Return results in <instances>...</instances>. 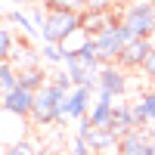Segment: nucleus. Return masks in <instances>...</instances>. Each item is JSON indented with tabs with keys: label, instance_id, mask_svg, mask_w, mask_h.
I'll list each match as a JSON object with an SVG mask.
<instances>
[{
	"label": "nucleus",
	"instance_id": "f257e3e1",
	"mask_svg": "<svg viewBox=\"0 0 155 155\" xmlns=\"http://www.w3.org/2000/svg\"><path fill=\"white\" fill-rule=\"evenodd\" d=\"M65 99H68V90H65V87L47 81V84L34 93L31 118H34L37 124H62V121H68V118H65Z\"/></svg>",
	"mask_w": 155,
	"mask_h": 155
},
{
	"label": "nucleus",
	"instance_id": "f03ea898",
	"mask_svg": "<svg viewBox=\"0 0 155 155\" xmlns=\"http://www.w3.org/2000/svg\"><path fill=\"white\" fill-rule=\"evenodd\" d=\"M121 31L127 37V44L137 37H152V25H155V3L152 0H130L121 9Z\"/></svg>",
	"mask_w": 155,
	"mask_h": 155
},
{
	"label": "nucleus",
	"instance_id": "7ed1b4c3",
	"mask_svg": "<svg viewBox=\"0 0 155 155\" xmlns=\"http://www.w3.org/2000/svg\"><path fill=\"white\" fill-rule=\"evenodd\" d=\"M84 28V16L78 9H50L47 12V25L41 31V41H53V44H65L74 31Z\"/></svg>",
	"mask_w": 155,
	"mask_h": 155
},
{
	"label": "nucleus",
	"instance_id": "20e7f679",
	"mask_svg": "<svg viewBox=\"0 0 155 155\" xmlns=\"http://www.w3.org/2000/svg\"><path fill=\"white\" fill-rule=\"evenodd\" d=\"M93 37H96V50H99L102 65H106V62H118L121 50L127 47V37H124V31H121V25H118V22L106 25V28H102L99 34H93Z\"/></svg>",
	"mask_w": 155,
	"mask_h": 155
},
{
	"label": "nucleus",
	"instance_id": "39448f33",
	"mask_svg": "<svg viewBox=\"0 0 155 155\" xmlns=\"http://www.w3.org/2000/svg\"><path fill=\"white\" fill-rule=\"evenodd\" d=\"M62 68H65V74L71 78V84H74V87H90V90H96V87H99V71H96V68H90L87 62L74 53V50H65Z\"/></svg>",
	"mask_w": 155,
	"mask_h": 155
},
{
	"label": "nucleus",
	"instance_id": "423d86ee",
	"mask_svg": "<svg viewBox=\"0 0 155 155\" xmlns=\"http://www.w3.org/2000/svg\"><path fill=\"white\" fill-rule=\"evenodd\" d=\"M152 50H155V41H152V37H137V41H130V44L121 50L118 65L127 68V71H137V68L146 65V59H149Z\"/></svg>",
	"mask_w": 155,
	"mask_h": 155
},
{
	"label": "nucleus",
	"instance_id": "0eeeda50",
	"mask_svg": "<svg viewBox=\"0 0 155 155\" xmlns=\"http://www.w3.org/2000/svg\"><path fill=\"white\" fill-rule=\"evenodd\" d=\"M96 90H106L115 99H121L127 93V68H121L118 62H106L99 68V87Z\"/></svg>",
	"mask_w": 155,
	"mask_h": 155
},
{
	"label": "nucleus",
	"instance_id": "6e6552de",
	"mask_svg": "<svg viewBox=\"0 0 155 155\" xmlns=\"http://www.w3.org/2000/svg\"><path fill=\"white\" fill-rule=\"evenodd\" d=\"M0 109L6 115H16V118H31V109H34V93L25 87H16L9 93L0 96Z\"/></svg>",
	"mask_w": 155,
	"mask_h": 155
},
{
	"label": "nucleus",
	"instance_id": "1a4fd4ad",
	"mask_svg": "<svg viewBox=\"0 0 155 155\" xmlns=\"http://www.w3.org/2000/svg\"><path fill=\"white\" fill-rule=\"evenodd\" d=\"M90 102H93V90L90 87H71L68 90V99H65V118L68 121H81L90 115Z\"/></svg>",
	"mask_w": 155,
	"mask_h": 155
},
{
	"label": "nucleus",
	"instance_id": "9d476101",
	"mask_svg": "<svg viewBox=\"0 0 155 155\" xmlns=\"http://www.w3.org/2000/svg\"><path fill=\"white\" fill-rule=\"evenodd\" d=\"M93 155H118V146H121V137L112 130V127H93L87 137Z\"/></svg>",
	"mask_w": 155,
	"mask_h": 155
},
{
	"label": "nucleus",
	"instance_id": "9b49d317",
	"mask_svg": "<svg viewBox=\"0 0 155 155\" xmlns=\"http://www.w3.org/2000/svg\"><path fill=\"white\" fill-rule=\"evenodd\" d=\"M115 96L106 90H96V102L90 109V124L93 127H112V115H115Z\"/></svg>",
	"mask_w": 155,
	"mask_h": 155
},
{
	"label": "nucleus",
	"instance_id": "f8f14e48",
	"mask_svg": "<svg viewBox=\"0 0 155 155\" xmlns=\"http://www.w3.org/2000/svg\"><path fill=\"white\" fill-rule=\"evenodd\" d=\"M118 155H152V146H149V134L146 130H130L121 137V146H118Z\"/></svg>",
	"mask_w": 155,
	"mask_h": 155
},
{
	"label": "nucleus",
	"instance_id": "ddd939ff",
	"mask_svg": "<svg viewBox=\"0 0 155 155\" xmlns=\"http://www.w3.org/2000/svg\"><path fill=\"white\" fill-rule=\"evenodd\" d=\"M130 109H134V118H137L140 127L155 124V87L146 90V93H140V99L130 102Z\"/></svg>",
	"mask_w": 155,
	"mask_h": 155
},
{
	"label": "nucleus",
	"instance_id": "4468645a",
	"mask_svg": "<svg viewBox=\"0 0 155 155\" xmlns=\"http://www.w3.org/2000/svg\"><path fill=\"white\" fill-rule=\"evenodd\" d=\"M137 118H134V109H130V102H118L115 106V115H112V130L118 134V137H124V134H130V130H137Z\"/></svg>",
	"mask_w": 155,
	"mask_h": 155
},
{
	"label": "nucleus",
	"instance_id": "2eb2a0df",
	"mask_svg": "<svg viewBox=\"0 0 155 155\" xmlns=\"http://www.w3.org/2000/svg\"><path fill=\"white\" fill-rule=\"evenodd\" d=\"M9 62H12V65H16L19 71H22V68L41 65V53H34V50L25 44V41H16V47H12V53H9Z\"/></svg>",
	"mask_w": 155,
	"mask_h": 155
},
{
	"label": "nucleus",
	"instance_id": "dca6fc26",
	"mask_svg": "<svg viewBox=\"0 0 155 155\" xmlns=\"http://www.w3.org/2000/svg\"><path fill=\"white\" fill-rule=\"evenodd\" d=\"M47 81H50V74H44L41 65H31V68H22V71H19V87L31 90V93H37Z\"/></svg>",
	"mask_w": 155,
	"mask_h": 155
},
{
	"label": "nucleus",
	"instance_id": "f3484780",
	"mask_svg": "<svg viewBox=\"0 0 155 155\" xmlns=\"http://www.w3.org/2000/svg\"><path fill=\"white\" fill-rule=\"evenodd\" d=\"M9 25H16V28L25 34V37H41V31H37V25H34V19L28 16V9H16V6H12L9 9Z\"/></svg>",
	"mask_w": 155,
	"mask_h": 155
},
{
	"label": "nucleus",
	"instance_id": "a211bd4d",
	"mask_svg": "<svg viewBox=\"0 0 155 155\" xmlns=\"http://www.w3.org/2000/svg\"><path fill=\"white\" fill-rule=\"evenodd\" d=\"M16 87H19V68L12 65L9 59H3L0 62V96L9 93V90H16Z\"/></svg>",
	"mask_w": 155,
	"mask_h": 155
},
{
	"label": "nucleus",
	"instance_id": "6ab92c4d",
	"mask_svg": "<svg viewBox=\"0 0 155 155\" xmlns=\"http://www.w3.org/2000/svg\"><path fill=\"white\" fill-rule=\"evenodd\" d=\"M41 62L47 65H62V59H65V47L62 44H53V41H41Z\"/></svg>",
	"mask_w": 155,
	"mask_h": 155
},
{
	"label": "nucleus",
	"instance_id": "aec40b11",
	"mask_svg": "<svg viewBox=\"0 0 155 155\" xmlns=\"http://www.w3.org/2000/svg\"><path fill=\"white\" fill-rule=\"evenodd\" d=\"M16 41H19V37H12L9 25L0 22V59H9V53H12V47H16Z\"/></svg>",
	"mask_w": 155,
	"mask_h": 155
},
{
	"label": "nucleus",
	"instance_id": "412c9836",
	"mask_svg": "<svg viewBox=\"0 0 155 155\" xmlns=\"http://www.w3.org/2000/svg\"><path fill=\"white\" fill-rule=\"evenodd\" d=\"M47 12H50V9H44V6H37V3H31V6H28V16L34 19V25H37V31H44V25H47Z\"/></svg>",
	"mask_w": 155,
	"mask_h": 155
},
{
	"label": "nucleus",
	"instance_id": "4be33fe9",
	"mask_svg": "<svg viewBox=\"0 0 155 155\" xmlns=\"http://www.w3.org/2000/svg\"><path fill=\"white\" fill-rule=\"evenodd\" d=\"M6 155H34V146L28 143V140H16V143L6 149Z\"/></svg>",
	"mask_w": 155,
	"mask_h": 155
},
{
	"label": "nucleus",
	"instance_id": "5701e85b",
	"mask_svg": "<svg viewBox=\"0 0 155 155\" xmlns=\"http://www.w3.org/2000/svg\"><path fill=\"white\" fill-rule=\"evenodd\" d=\"M71 155H93V149H90V143L84 137H74L71 140Z\"/></svg>",
	"mask_w": 155,
	"mask_h": 155
},
{
	"label": "nucleus",
	"instance_id": "b1692460",
	"mask_svg": "<svg viewBox=\"0 0 155 155\" xmlns=\"http://www.w3.org/2000/svg\"><path fill=\"white\" fill-rule=\"evenodd\" d=\"M84 3H90V0H50V9H78Z\"/></svg>",
	"mask_w": 155,
	"mask_h": 155
},
{
	"label": "nucleus",
	"instance_id": "393cba45",
	"mask_svg": "<svg viewBox=\"0 0 155 155\" xmlns=\"http://www.w3.org/2000/svg\"><path fill=\"white\" fill-rule=\"evenodd\" d=\"M90 130H93V124H90V115H87V118H81V121H78V130H74V137H90Z\"/></svg>",
	"mask_w": 155,
	"mask_h": 155
},
{
	"label": "nucleus",
	"instance_id": "a878e982",
	"mask_svg": "<svg viewBox=\"0 0 155 155\" xmlns=\"http://www.w3.org/2000/svg\"><path fill=\"white\" fill-rule=\"evenodd\" d=\"M143 71H146V78H152V81H155V50L149 53V59H146V65H143Z\"/></svg>",
	"mask_w": 155,
	"mask_h": 155
},
{
	"label": "nucleus",
	"instance_id": "bb28decb",
	"mask_svg": "<svg viewBox=\"0 0 155 155\" xmlns=\"http://www.w3.org/2000/svg\"><path fill=\"white\" fill-rule=\"evenodd\" d=\"M9 3H16V6H31L34 0H9Z\"/></svg>",
	"mask_w": 155,
	"mask_h": 155
},
{
	"label": "nucleus",
	"instance_id": "cd10ccee",
	"mask_svg": "<svg viewBox=\"0 0 155 155\" xmlns=\"http://www.w3.org/2000/svg\"><path fill=\"white\" fill-rule=\"evenodd\" d=\"M149 146H152V155H155V137H149Z\"/></svg>",
	"mask_w": 155,
	"mask_h": 155
},
{
	"label": "nucleus",
	"instance_id": "c85d7f7f",
	"mask_svg": "<svg viewBox=\"0 0 155 155\" xmlns=\"http://www.w3.org/2000/svg\"><path fill=\"white\" fill-rule=\"evenodd\" d=\"M152 41H155V25H152Z\"/></svg>",
	"mask_w": 155,
	"mask_h": 155
},
{
	"label": "nucleus",
	"instance_id": "c756f323",
	"mask_svg": "<svg viewBox=\"0 0 155 155\" xmlns=\"http://www.w3.org/2000/svg\"><path fill=\"white\" fill-rule=\"evenodd\" d=\"M0 62H3V59H0Z\"/></svg>",
	"mask_w": 155,
	"mask_h": 155
},
{
	"label": "nucleus",
	"instance_id": "7c9ffc66",
	"mask_svg": "<svg viewBox=\"0 0 155 155\" xmlns=\"http://www.w3.org/2000/svg\"><path fill=\"white\" fill-rule=\"evenodd\" d=\"M0 19H3V16H0Z\"/></svg>",
	"mask_w": 155,
	"mask_h": 155
},
{
	"label": "nucleus",
	"instance_id": "2f4dec72",
	"mask_svg": "<svg viewBox=\"0 0 155 155\" xmlns=\"http://www.w3.org/2000/svg\"><path fill=\"white\" fill-rule=\"evenodd\" d=\"M152 3H155V0H152Z\"/></svg>",
	"mask_w": 155,
	"mask_h": 155
}]
</instances>
